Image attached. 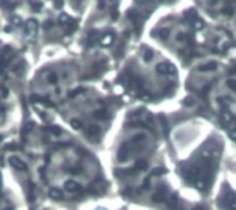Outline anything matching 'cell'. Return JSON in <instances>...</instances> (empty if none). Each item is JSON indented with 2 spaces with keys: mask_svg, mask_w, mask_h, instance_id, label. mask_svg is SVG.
I'll use <instances>...</instances> for the list:
<instances>
[{
  "mask_svg": "<svg viewBox=\"0 0 236 210\" xmlns=\"http://www.w3.org/2000/svg\"><path fill=\"white\" fill-rule=\"evenodd\" d=\"M2 91H3V96H4V97H7V94H8V90H7V89H4V87H2Z\"/></svg>",
  "mask_w": 236,
  "mask_h": 210,
  "instance_id": "cell-22",
  "label": "cell"
},
{
  "mask_svg": "<svg viewBox=\"0 0 236 210\" xmlns=\"http://www.w3.org/2000/svg\"><path fill=\"white\" fill-rule=\"evenodd\" d=\"M25 32H26L28 36L32 37V39L36 37V33H37V21L36 19H28Z\"/></svg>",
  "mask_w": 236,
  "mask_h": 210,
  "instance_id": "cell-8",
  "label": "cell"
},
{
  "mask_svg": "<svg viewBox=\"0 0 236 210\" xmlns=\"http://www.w3.org/2000/svg\"><path fill=\"white\" fill-rule=\"evenodd\" d=\"M75 19H72V17H69L68 14H61L60 15V24L61 25H71L72 22H73Z\"/></svg>",
  "mask_w": 236,
  "mask_h": 210,
  "instance_id": "cell-10",
  "label": "cell"
},
{
  "mask_svg": "<svg viewBox=\"0 0 236 210\" xmlns=\"http://www.w3.org/2000/svg\"><path fill=\"white\" fill-rule=\"evenodd\" d=\"M48 131L51 133V134H54V135H60L62 130H61V127H58V126H50V127L47 129Z\"/></svg>",
  "mask_w": 236,
  "mask_h": 210,
  "instance_id": "cell-15",
  "label": "cell"
},
{
  "mask_svg": "<svg viewBox=\"0 0 236 210\" xmlns=\"http://www.w3.org/2000/svg\"><path fill=\"white\" fill-rule=\"evenodd\" d=\"M15 144H7L6 146H4V149H7V151H14V148H15Z\"/></svg>",
  "mask_w": 236,
  "mask_h": 210,
  "instance_id": "cell-20",
  "label": "cell"
},
{
  "mask_svg": "<svg viewBox=\"0 0 236 210\" xmlns=\"http://www.w3.org/2000/svg\"><path fill=\"white\" fill-rule=\"evenodd\" d=\"M211 203L214 210H236V158L225 159L224 176L218 183Z\"/></svg>",
  "mask_w": 236,
  "mask_h": 210,
  "instance_id": "cell-7",
  "label": "cell"
},
{
  "mask_svg": "<svg viewBox=\"0 0 236 210\" xmlns=\"http://www.w3.org/2000/svg\"><path fill=\"white\" fill-rule=\"evenodd\" d=\"M178 108L167 112L173 130L204 122L229 137L236 130V57L202 62L184 76Z\"/></svg>",
  "mask_w": 236,
  "mask_h": 210,
  "instance_id": "cell-2",
  "label": "cell"
},
{
  "mask_svg": "<svg viewBox=\"0 0 236 210\" xmlns=\"http://www.w3.org/2000/svg\"><path fill=\"white\" fill-rule=\"evenodd\" d=\"M71 126H72V129H75V130H82V129H83V122H80L78 118H73L71 120Z\"/></svg>",
  "mask_w": 236,
  "mask_h": 210,
  "instance_id": "cell-12",
  "label": "cell"
},
{
  "mask_svg": "<svg viewBox=\"0 0 236 210\" xmlns=\"http://www.w3.org/2000/svg\"><path fill=\"white\" fill-rule=\"evenodd\" d=\"M54 6L57 7V8H61V7L64 6V2H54Z\"/></svg>",
  "mask_w": 236,
  "mask_h": 210,
  "instance_id": "cell-21",
  "label": "cell"
},
{
  "mask_svg": "<svg viewBox=\"0 0 236 210\" xmlns=\"http://www.w3.org/2000/svg\"><path fill=\"white\" fill-rule=\"evenodd\" d=\"M10 164H11L14 169H17V170H26V164L24 163L21 159L15 158V156H11V158H10Z\"/></svg>",
  "mask_w": 236,
  "mask_h": 210,
  "instance_id": "cell-9",
  "label": "cell"
},
{
  "mask_svg": "<svg viewBox=\"0 0 236 210\" xmlns=\"http://www.w3.org/2000/svg\"><path fill=\"white\" fill-rule=\"evenodd\" d=\"M50 196L60 201V199H62V196H64V195H62V192H61L60 190H57V188H53V190H50Z\"/></svg>",
  "mask_w": 236,
  "mask_h": 210,
  "instance_id": "cell-13",
  "label": "cell"
},
{
  "mask_svg": "<svg viewBox=\"0 0 236 210\" xmlns=\"http://www.w3.org/2000/svg\"><path fill=\"white\" fill-rule=\"evenodd\" d=\"M4 30H6V32H11V30H13V26H11V25H10V26H6Z\"/></svg>",
  "mask_w": 236,
  "mask_h": 210,
  "instance_id": "cell-23",
  "label": "cell"
},
{
  "mask_svg": "<svg viewBox=\"0 0 236 210\" xmlns=\"http://www.w3.org/2000/svg\"><path fill=\"white\" fill-rule=\"evenodd\" d=\"M192 4L236 40V0H197Z\"/></svg>",
  "mask_w": 236,
  "mask_h": 210,
  "instance_id": "cell-6",
  "label": "cell"
},
{
  "mask_svg": "<svg viewBox=\"0 0 236 210\" xmlns=\"http://www.w3.org/2000/svg\"><path fill=\"white\" fill-rule=\"evenodd\" d=\"M47 82L50 83V85H54L55 86L58 83V75L55 72H50L47 75Z\"/></svg>",
  "mask_w": 236,
  "mask_h": 210,
  "instance_id": "cell-11",
  "label": "cell"
},
{
  "mask_svg": "<svg viewBox=\"0 0 236 210\" xmlns=\"http://www.w3.org/2000/svg\"><path fill=\"white\" fill-rule=\"evenodd\" d=\"M227 140H228V142H229V144L232 145V148L235 149V153H236V130L233 131V134L229 135V137H228Z\"/></svg>",
  "mask_w": 236,
  "mask_h": 210,
  "instance_id": "cell-14",
  "label": "cell"
},
{
  "mask_svg": "<svg viewBox=\"0 0 236 210\" xmlns=\"http://www.w3.org/2000/svg\"><path fill=\"white\" fill-rule=\"evenodd\" d=\"M180 66L160 48L141 41L124 58L112 86L130 107L152 108L175 100L182 93Z\"/></svg>",
  "mask_w": 236,
  "mask_h": 210,
  "instance_id": "cell-4",
  "label": "cell"
},
{
  "mask_svg": "<svg viewBox=\"0 0 236 210\" xmlns=\"http://www.w3.org/2000/svg\"><path fill=\"white\" fill-rule=\"evenodd\" d=\"M228 140L221 131L211 129L209 134L185 158L171 163L173 176L181 191H190L199 201L211 202L224 173Z\"/></svg>",
  "mask_w": 236,
  "mask_h": 210,
  "instance_id": "cell-5",
  "label": "cell"
},
{
  "mask_svg": "<svg viewBox=\"0 0 236 210\" xmlns=\"http://www.w3.org/2000/svg\"><path fill=\"white\" fill-rule=\"evenodd\" d=\"M119 210H130V209H128V207H126V206H123V207H121V209H119Z\"/></svg>",
  "mask_w": 236,
  "mask_h": 210,
  "instance_id": "cell-24",
  "label": "cell"
},
{
  "mask_svg": "<svg viewBox=\"0 0 236 210\" xmlns=\"http://www.w3.org/2000/svg\"><path fill=\"white\" fill-rule=\"evenodd\" d=\"M53 25H54V22H53V21H51V19H47V21H44L43 28H44V29H46V30H48V29H50V28L53 26Z\"/></svg>",
  "mask_w": 236,
  "mask_h": 210,
  "instance_id": "cell-18",
  "label": "cell"
},
{
  "mask_svg": "<svg viewBox=\"0 0 236 210\" xmlns=\"http://www.w3.org/2000/svg\"><path fill=\"white\" fill-rule=\"evenodd\" d=\"M41 4H43V3H40V2H30V6L33 7L35 11H39L40 7H41Z\"/></svg>",
  "mask_w": 236,
  "mask_h": 210,
  "instance_id": "cell-17",
  "label": "cell"
},
{
  "mask_svg": "<svg viewBox=\"0 0 236 210\" xmlns=\"http://www.w3.org/2000/svg\"><path fill=\"white\" fill-rule=\"evenodd\" d=\"M167 112L144 105L128 107L113 149V178L117 192L134 187L162 170L171 169L178 151Z\"/></svg>",
  "mask_w": 236,
  "mask_h": 210,
  "instance_id": "cell-1",
  "label": "cell"
},
{
  "mask_svg": "<svg viewBox=\"0 0 236 210\" xmlns=\"http://www.w3.org/2000/svg\"><path fill=\"white\" fill-rule=\"evenodd\" d=\"M147 35L185 73L202 62L229 58L236 52V40L193 4L160 15Z\"/></svg>",
  "mask_w": 236,
  "mask_h": 210,
  "instance_id": "cell-3",
  "label": "cell"
},
{
  "mask_svg": "<svg viewBox=\"0 0 236 210\" xmlns=\"http://www.w3.org/2000/svg\"><path fill=\"white\" fill-rule=\"evenodd\" d=\"M33 129V123L32 122H29V123H26L25 124V129H24V133H29L30 130Z\"/></svg>",
  "mask_w": 236,
  "mask_h": 210,
  "instance_id": "cell-19",
  "label": "cell"
},
{
  "mask_svg": "<svg viewBox=\"0 0 236 210\" xmlns=\"http://www.w3.org/2000/svg\"><path fill=\"white\" fill-rule=\"evenodd\" d=\"M235 57H236V52H235Z\"/></svg>",
  "mask_w": 236,
  "mask_h": 210,
  "instance_id": "cell-26",
  "label": "cell"
},
{
  "mask_svg": "<svg viewBox=\"0 0 236 210\" xmlns=\"http://www.w3.org/2000/svg\"><path fill=\"white\" fill-rule=\"evenodd\" d=\"M11 24L13 25H17V26H22V18L18 15H13L11 17Z\"/></svg>",
  "mask_w": 236,
  "mask_h": 210,
  "instance_id": "cell-16",
  "label": "cell"
},
{
  "mask_svg": "<svg viewBox=\"0 0 236 210\" xmlns=\"http://www.w3.org/2000/svg\"><path fill=\"white\" fill-rule=\"evenodd\" d=\"M0 141H2V137H0Z\"/></svg>",
  "mask_w": 236,
  "mask_h": 210,
  "instance_id": "cell-25",
  "label": "cell"
}]
</instances>
